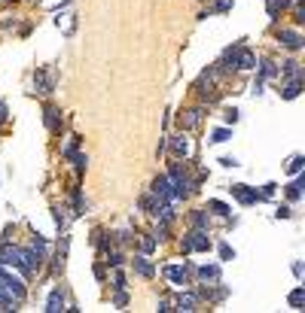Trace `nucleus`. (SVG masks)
I'll return each mask as SVG.
<instances>
[{"label":"nucleus","mask_w":305,"mask_h":313,"mask_svg":"<svg viewBox=\"0 0 305 313\" xmlns=\"http://www.w3.org/2000/svg\"><path fill=\"white\" fill-rule=\"evenodd\" d=\"M229 189H232V195H235L241 204H256V201H263V195H259L256 189H251V185H244V182H235V185H229Z\"/></svg>","instance_id":"1"},{"label":"nucleus","mask_w":305,"mask_h":313,"mask_svg":"<svg viewBox=\"0 0 305 313\" xmlns=\"http://www.w3.org/2000/svg\"><path fill=\"white\" fill-rule=\"evenodd\" d=\"M0 264H16V268L21 271V264H25L21 249L18 247H3V243H0Z\"/></svg>","instance_id":"2"},{"label":"nucleus","mask_w":305,"mask_h":313,"mask_svg":"<svg viewBox=\"0 0 305 313\" xmlns=\"http://www.w3.org/2000/svg\"><path fill=\"white\" fill-rule=\"evenodd\" d=\"M278 43H281V46H287V49H302V37H299L296 31H290V28L278 31Z\"/></svg>","instance_id":"3"},{"label":"nucleus","mask_w":305,"mask_h":313,"mask_svg":"<svg viewBox=\"0 0 305 313\" xmlns=\"http://www.w3.org/2000/svg\"><path fill=\"white\" fill-rule=\"evenodd\" d=\"M34 85H37V91H43V95H46V91L55 88V73H52V70H40L37 76H34Z\"/></svg>","instance_id":"4"},{"label":"nucleus","mask_w":305,"mask_h":313,"mask_svg":"<svg viewBox=\"0 0 305 313\" xmlns=\"http://www.w3.org/2000/svg\"><path fill=\"white\" fill-rule=\"evenodd\" d=\"M201 122V110L198 107H193V110H183V113H180V128H196V125Z\"/></svg>","instance_id":"5"},{"label":"nucleus","mask_w":305,"mask_h":313,"mask_svg":"<svg viewBox=\"0 0 305 313\" xmlns=\"http://www.w3.org/2000/svg\"><path fill=\"white\" fill-rule=\"evenodd\" d=\"M238 49H241V46H232V49L223 52V58H220V70H235V67H238Z\"/></svg>","instance_id":"6"},{"label":"nucleus","mask_w":305,"mask_h":313,"mask_svg":"<svg viewBox=\"0 0 305 313\" xmlns=\"http://www.w3.org/2000/svg\"><path fill=\"white\" fill-rule=\"evenodd\" d=\"M165 277H168L174 286H183V283H186V268H183V264H168V268H165Z\"/></svg>","instance_id":"7"},{"label":"nucleus","mask_w":305,"mask_h":313,"mask_svg":"<svg viewBox=\"0 0 305 313\" xmlns=\"http://www.w3.org/2000/svg\"><path fill=\"white\" fill-rule=\"evenodd\" d=\"M299 95H302V79H299V76H290V82L281 88V98L293 100V98H299Z\"/></svg>","instance_id":"8"},{"label":"nucleus","mask_w":305,"mask_h":313,"mask_svg":"<svg viewBox=\"0 0 305 313\" xmlns=\"http://www.w3.org/2000/svg\"><path fill=\"white\" fill-rule=\"evenodd\" d=\"M46 310H49V313H58V310H64V292H61V289H52V292H49Z\"/></svg>","instance_id":"9"},{"label":"nucleus","mask_w":305,"mask_h":313,"mask_svg":"<svg viewBox=\"0 0 305 313\" xmlns=\"http://www.w3.org/2000/svg\"><path fill=\"white\" fill-rule=\"evenodd\" d=\"M171 152L177 158H186L189 155V140H186V137H174V140H171Z\"/></svg>","instance_id":"10"},{"label":"nucleus","mask_w":305,"mask_h":313,"mask_svg":"<svg viewBox=\"0 0 305 313\" xmlns=\"http://www.w3.org/2000/svg\"><path fill=\"white\" fill-rule=\"evenodd\" d=\"M238 67H244V70H251V67H256V55L251 52V49H238Z\"/></svg>","instance_id":"11"},{"label":"nucleus","mask_w":305,"mask_h":313,"mask_svg":"<svg viewBox=\"0 0 305 313\" xmlns=\"http://www.w3.org/2000/svg\"><path fill=\"white\" fill-rule=\"evenodd\" d=\"M134 271H138L141 277H153V274H156V271H153V264L146 262L144 256H134Z\"/></svg>","instance_id":"12"},{"label":"nucleus","mask_w":305,"mask_h":313,"mask_svg":"<svg viewBox=\"0 0 305 313\" xmlns=\"http://www.w3.org/2000/svg\"><path fill=\"white\" fill-rule=\"evenodd\" d=\"M198 277H201V280H220V268H217V264H201V268H198Z\"/></svg>","instance_id":"13"},{"label":"nucleus","mask_w":305,"mask_h":313,"mask_svg":"<svg viewBox=\"0 0 305 313\" xmlns=\"http://www.w3.org/2000/svg\"><path fill=\"white\" fill-rule=\"evenodd\" d=\"M302 304H305V289H302V286H296V289L290 292V307L302 310Z\"/></svg>","instance_id":"14"},{"label":"nucleus","mask_w":305,"mask_h":313,"mask_svg":"<svg viewBox=\"0 0 305 313\" xmlns=\"http://www.w3.org/2000/svg\"><path fill=\"white\" fill-rule=\"evenodd\" d=\"M43 119H46V128L49 131H58V110H55V107H46V115H43Z\"/></svg>","instance_id":"15"},{"label":"nucleus","mask_w":305,"mask_h":313,"mask_svg":"<svg viewBox=\"0 0 305 313\" xmlns=\"http://www.w3.org/2000/svg\"><path fill=\"white\" fill-rule=\"evenodd\" d=\"M302 185H305L302 180H293V182L287 185V198H290V201H299V198H302Z\"/></svg>","instance_id":"16"},{"label":"nucleus","mask_w":305,"mask_h":313,"mask_svg":"<svg viewBox=\"0 0 305 313\" xmlns=\"http://www.w3.org/2000/svg\"><path fill=\"white\" fill-rule=\"evenodd\" d=\"M290 3V0H269V3H266V9H269V18H278V13H281V9H284Z\"/></svg>","instance_id":"17"},{"label":"nucleus","mask_w":305,"mask_h":313,"mask_svg":"<svg viewBox=\"0 0 305 313\" xmlns=\"http://www.w3.org/2000/svg\"><path fill=\"white\" fill-rule=\"evenodd\" d=\"M193 225L205 231V228H208V213H205V210H196V213H193Z\"/></svg>","instance_id":"18"},{"label":"nucleus","mask_w":305,"mask_h":313,"mask_svg":"<svg viewBox=\"0 0 305 313\" xmlns=\"http://www.w3.org/2000/svg\"><path fill=\"white\" fill-rule=\"evenodd\" d=\"M193 304H196V295H180L177 298V310H193Z\"/></svg>","instance_id":"19"},{"label":"nucleus","mask_w":305,"mask_h":313,"mask_svg":"<svg viewBox=\"0 0 305 313\" xmlns=\"http://www.w3.org/2000/svg\"><path fill=\"white\" fill-rule=\"evenodd\" d=\"M229 137H232V131H229V128H217V131L211 134V140H214V143H226Z\"/></svg>","instance_id":"20"},{"label":"nucleus","mask_w":305,"mask_h":313,"mask_svg":"<svg viewBox=\"0 0 305 313\" xmlns=\"http://www.w3.org/2000/svg\"><path fill=\"white\" fill-rule=\"evenodd\" d=\"M208 210H214L217 216H229V207H226L223 201H208Z\"/></svg>","instance_id":"21"},{"label":"nucleus","mask_w":305,"mask_h":313,"mask_svg":"<svg viewBox=\"0 0 305 313\" xmlns=\"http://www.w3.org/2000/svg\"><path fill=\"white\" fill-rule=\"evenodd\" d=\"M302 165H305V158H302V155H293V158H290V165H287V170H290V173H299V170H302Z\"/></svg>","instance_id":"22"},{"label":"nucleus","mask_w":305,"mask_h":313,"mask_svg":"<svg viewBox=\"0 0 305 313\" xmlns=\"http://www.w3.org/2000/svg\"><path fill=\"white\" fill-rule=\"evenodd\" d=\"M220 259H223V262H232V259H235V249L229 247V243H220Z\"/></svg>","instance_id":"23"},{"label":"nucleus","mask_w":305,"mask_h":313,"mask_svg":"<svg viewBox=\"0 0 305 313\" xmlns=\"http://www.w3.org/2000/svg\"><path fill=\"white\" fill-rule=\"evenodd\" d=\"M107 262L113 264V268H119V264H122V252L119 249H107Z\"/></svg>","instance_id":"24"},{"label":"nucleus","mask_w":305,"mask_h":313,"mask_svg":"<svg viewBox=\"0 0 305 313\" xmlns=\"http://www.w3.org/2000/svg\"><path fill=\"white\" fill-rule=\"evenodd\" d=\"M141 247H144V252H153V249H156V237H144Z\"/></svg>","instance_id":"25"},{"label":"nucleus","mask_w":305,"mask_h":313,"mask_svg":"<svg viewBox=\"0 0 305 313\" xmlns=\"http://www.w3.org/2000/svg\"><path fill=\"white\" fill-rule=\"evenodd\" d=\"M278 70H275V64L272 61H263V76H275Z\"/></svg>","instance_id":"26"},{"label":"nucleus","mask_w":305,"mask_h":313,"mask_svg":"<svg viewBox=\"0 0 305 313\" xmlns=\"http://www.w3.org/2000/svg\"><path fill=\"white\" fill-rule=\"evenodd\" d=\"M226 122H229V125L238 122V110H226Z\"/></svg>","instance_id":"27"},{"label":"nucleus","mask_w":305,"mask_h":313,"mask_svg":"<svg viewBox=\"0 0 305 313\" xmlns=\"http://www.w3.org/2000/svg\"><path fill=\"white\" fill-rule=\"evenodd\" d=\"M259 195H263V198H272V195H275V182H266V189Z\"/></svg>","instance_id":"28"},{"label":"nucleus","mask_w":305,"mask_h":313,"mask_svg":"<svg viewBox=\"0 0 305 313\" xmlns=\"http://www.w3.org/2000/svg\"><path fill=\"white\" fill-rule=\"evenodd\" d=\"M226 167H238V158H232V155H226V158H220Z\"/></svg>","instance_id":"29"},{"label":"nucleus","mask_w":305,"mask_h":313,"mask_svg":"<svg viewBox=\"0 0 305 313\" xmlns=\"http://www.w3.org/2000/svg\"><path fill=\"white\" fill-rule=\"evenodd\" d=\"M113 286H116V289H126V277L116 274V277H113Z\"/></svg>","instance_id":"30"},{"label":"nucleus","mask_w":305,"mask_h":313,"mask_svg":"<svg viewBox=\"0 0 305 313\" xmlns=\"http://www.w3.org/2000/svg\"><path fill=\"white\" fill-rule=\"evenodd\" d=\"M126 301H128V298H126V292L119 289V295H116V307H126Z\"/></svg>","instance_id":"31"},{"label":"nucleus","mask_w":305,"mask_h":313,"mask_svg":"<svg viewBox=\"0 0 305 313\" xmlns=\"http://www.w3.org/2000/svg\"><path fill=\"white\" fill-rule=\"evenodd\" d=\"M3 115H6V107H3V103H0V122H3Z\"/></svg>","instance_id":"32"}]
</instances>
